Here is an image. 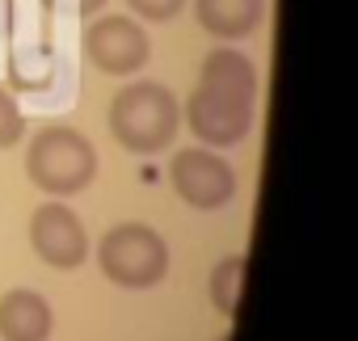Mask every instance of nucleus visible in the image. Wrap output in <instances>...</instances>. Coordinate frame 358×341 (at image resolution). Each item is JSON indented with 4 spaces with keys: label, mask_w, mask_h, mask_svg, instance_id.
I'll use <instances>...</instances> for the list:
<instances>
[{
    "label": "nucleus",
    "mask_w": 358,
    "mask_h": 341,
    "mask_svg": "<svg viewBox=\"0 0 358 341\" xmlns=\"http://www.w3.org/2000/svg\"><path fill=\"white\" fill-rule=\"evenodd\" d=\"M101 5H106V0H76V9H80L85 17H93V13H101Z\"/></svg>",
    "instance_id": "obj_14"
},
{
    "label": "nucleus",
    "mask_w": 358,
    "mask_h": 341,
    "mask_svg": "<svg viewBox=\"0 0 358 341\" xmlns=\"http://www.w3.org/2000/svg\"><path fill=\"white\" fill-rule=\"evenodd\" d=\"M173 194L194 211H220L236 198V173L232 164L207 147H182L169 164Z\"/></svg>",
    "instance_id": "obj_4"
},
{
    "label": "nucleus",
    "mask_w": 358,
    "mask_h": 341,
    "mask_svg": "<svg viewBox=\"0 0 358 341\" xmlns=\"http://www.w3.org/2000/svg\"><path fill=\"white\" fill-rule=\"evenodd\" d=\"M186 122H190V131H194L203 143H211V147H232V143H241V139L253 131V101L199 85V89L190 93V101H186Z\"/></svg>",
    "instance_id": "obj_6"
},
{
    "label": "nucleus",
    "mask_w": 358,
    "mask_h": 341,
    "mask_svg": "<svg viewBox=\"0 0 358 341\" xmlns=\"http://www.w3.org/2000/svg\"><path fill=\"white\" fill-rule=\"evenodd\" d=\"M26 177L51 198H72L97 177V147L72 126H47L26 147Z\"/></svg>",
    "instance_id": "obj_2"
},
{
    "label": "nucleus",
    "mask_w": 358,
    "mask_h": 341,
    "mask_svg": "<svg viewBox=\"0 0 358 341\" xmlns=\"http://www.w3.org/2000/svg\"><path fill=\"white\" fill-rule=\"evenodd\" d=\"M22 135H26V114L17 106V97L0 85V147H13Z\"/></svg>",
    "instance_id": "obj_12"
},
{
    "label": "nucleus",
    "mask_w": 358,
    "mask_h": 341,
    "mask_svg": "<svg viewBox=\"0 0 358 341\" xmlns=\"http://www.w3.org/2000/svg\"><path fill=\"white\" fill-rule=\"evenodd\" d=\"M131 13L143 17V22H173L177 13L186 9V0H127Z\"/></svg>",
    "instance_id": "obj_13"
},
{
    "label": "nucleus",
    "mask_w": 358,
    "mask_h": 341,
    "mask_svg": "<svg viewBox=\"0 0 358 341\" xmlns=\"http://www.w3.org/2000/svg\"><path fill=\"white\" fill-rule=\"evenodd\" d=\"M30 245L34 253L55 266V270H76L85 266L89 257V236H85V224L80 215L68 207V203H43L34 215H30Z\"/></svg>",
    "instance_id": "obj_7"
},
{
    "label": "nucleus",
    "mask_w": 358,
    "mask_h": 341,
    "mask_svg": "<svg viewBox=\"0 0 358 341\" xmlns=\"http://www.w3.org/2000/svg\"><path fill=\"white\" fill-rule=\"evenodd\" d=\"M55 333V312L38 291H9L0 299V337L5 341H51Z\"/></svg>",
    "instance_id": "obj_8"
},
{
    "label": "nucleus",
    "mask_w": 358,
    "mask_h": 341,
    "mask_svg": "<svg viewBox=\"0 0 358 341\" xmlns=\"http://www.w3.org/2000/svg\"><path fill=\"white\" fill-rule=\"evenodd\" d=\"M199 85L232 93V97H245V101H257V68L249 64V55H241L232 47H220V51H211L203 59Z\"/></svg>",
    "instance_id": "obj_10"
},
{
    "label": "nucleus",
    "mask_w": 358,
    "mask_h": 341,
    "mask_svg": "<svg viewBox=\"0 0 358 341\" xmlns=\"http://www.w3.org/2000/svg\"><path fill=\"white\" fill-rule=\"evenodd\" d=\"M194 17L215 38H249L266 17V0H194Z\"/></svg>",
    "instance_id": "obj_9"
},
{
    "label": "nucleus",
    "mask_w": 358,
    "mask_h": 341,
    "mask_svg": "<svg viewBox=\"0 0 358 341\" xmlns=\"http://www.w3.org/2000/svg\"><path fill=\"white\" fill-rule=\"evenodd\" d=\"M211 303L224 312V316H236L241 307V286H245V257H224L215 270H211Z\"/></svg>",
    "instance_id": "obj_11"
},
{
    "label": "nucleus",
    "mask_w": 358,
    "mask_h": 341,
    "mask_svg": "<svg viewBox=\"0 0 358 341\" xmlns=\"http://www.w3.org/2000/svg\"><path fill=\"white\" fill-rule=\"evenodd\" d=\"M97 261H101V274L114 286L148 291L169 274V245L148 224H118L101 236Z\"/></svg>",
    "instance_id": "obj_3"
},
{
    "label": "nucleus",
    "mask_w": 358,
    "mask_h": 341,
    "mask_svg": "<svg viewBox=\"0 0 358 341\" xmlns=\"http://www.w3.org/2000/svg\"><path fill=\"white\" fill-rule=\"evenodd\" d=\"M152 55V43L131 17H97L85 30V59L106 76H135Z\"/></svg>",
    "instance_id": "obj_5"
},
{
    "label": "nucleus",
    "mask_w": 358,
    "mask_h": 341,
    "mask_svg": "<svg viewBox=\"0 0 358 341\" xmlns=\"http://www.w3.org/2000/svg\"><path fill=\"white\" fill-rule=\"evenodd\" d=\"M177 126H182V106L156 80H135L110 101V135L127 152H164L177 139Z\"/></svg>",
    "instance_id": "obj_1"
}]
</instances>
